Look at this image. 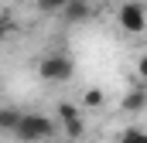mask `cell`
Listing matches in <instances>:
<instances>
[{
    "instance_id": "cell-1",
    "label": "cell",
    "mask_w": 147,
    "mask_h": 143,
    "mask_svg": "<svg viewBox=\"0 0 147 143\" xmlns=\"http://www.w3.org/2000/svg\"><path fill=\"white\" fill-rule=\"evenodd\" d=\"M55 130H58V123L55 119H48V116H41V112H24V119H21V126H17V140L21 143H45L55 136Z\"/></svg>"
},
{
    "instance_id": "cell-2",
    "label": "cell",
    "mask_w": 147,
    "mask_h": 143,
    "mask_svg": "<svg viewBox=\"0 0 147 143\" xmlns=\"http://www.w3.org/2000/svg\"><path fill=\"white\" fill-rule=\"evenodd\" d=\"M75 72V61L69 58V55H62V51H55V55H45L41 58V65H38V75L45 78V82H69Z\"/></svg>"
},
{
    "instance_id": "cell-3",
    "label": "cell",
    "mask_w": 147,
    "mask_h": 143,
    "mask_svg": "<svg viewBox=\"0 0 147 143\" xmlns=\"http://www.w3.org/2000/svg\"><path fill=\"white\" fill-rule=\"evenodd\" d=\"M116 21H120V27L127 31V34H140L147 27V10L137 3V0H127L120 10H116Z\"/></svg>"
},
{
    "instance_id": "cell-4",
    "label": "cell",
    "mask_w": 147,
    "mask_h": 143,
    "mask_svg": "<svg viewBox=\"0 0 147 143\" xmlns=\"http://www.w3.org/2000/svg\"><path fill=\"white\" fill-rule=\"evenodd\" d=\"M58 119H62V126H65V136L69 140H82V133H86V123H82V112L69 102H62L58 106Z\"/></svg>"
},
{
    "instance_id": "cell-5",
    "label": "cell",
    "mask_w": 147,
    "mask_h": 143,
    "mask_svg": "<svg viewBox=\"0 0 147 143\" xmlns=\"http://www.w3.org/2000/svg\"><path fill=\"white\" fill-rule=\"evenodd\" d=\"M89 14H92L89 0H69V3H65V10H62V17H65V21H72V24H79V21H86Z\"/></svg>"
},
{
    "instance_id": "cell-6",
    "label": "cell",
    "mask_w": 147,
    "mask_h": 143,
    "mask_svg": "<svg viewBox=\"0 0 147 143\" xmlns=\"http://www.w3.org/2000/svg\"><path fill=\"white\" fill-rule=\"evenodd\" d=\"M21 119H24V112H21V109H14V106H3V109H0V130H3V133H10V136H14V133H17V126H21Z\"/></svg>"
},
{
    "instance_id": "cell-7",
    "label": "cell",
    "mask_w": 147,
    "mask_h": 143,
    "mask_svg": "<svg viewBox=\"0 0 147 143\" xmlns=\"http://www.w3.org/2000/svg\"><path fill=\"white\" fill-rule=\"evenodd\" d=\"M144 106H147V92H144V89L127 92V99H123V109H127V112H140Z\"/></svg>"
},
{
    "instance_id": "cell-8",
    "label": "cell",
    "mask_w": 147,
    "mask_h": 143,
    "mask_svg": "<svg viewBox=\"0 0 147 143\" xmlns=\"http://www.w3.org/2000/svg\"><path fill=\"white\" fill-rule=\"evenodd\" d=\"M120 143H147V130H140V126H127V130L120 133Z\"/></svg>"
},
{
    "instance_id": "cell-9",
    "label": "cell",
    "mask_w": 147,
    "mask_h": 143,
    "mask_svg": "<svg viewBox=\"0 0 147 143\" xmlns=\"http://www.w3.org/2000/svg\"><path fill=\"white\" fill-rule=\"evenodd\" d=\"M103 102H106V96H103L99 89H86V92H82V106L86 109H99Z\"/></svg>"
},
{
    "instance_id": "cell-10",
    "label": "cell",
    "mask_w": 147,
    "mask_h": 143,
    "mask_svg": "<svg viewBox=\"0 0 147 143\" xmlns=\"http://www.w3.org/2000/svg\"><path fill=\"white\" fill-rule=\"evenodd\" d=\"M65 3H69V0H34L38 10H48V14H55V10L62 14V10H65Z\"/></svg>"
},
{
    "instance_id": "cell-11",
    "label": "cell",
    "mask_w": 147,
    "mask_h": 143,
    "mask_svg": "<svg viewBox=\"0 0 147 143\" xmlns=\"http://www.w3.org/2000/svg\"><path fill=\"white\" fill-rule=\"evenodd\" d=\"M137 75H140V78H144V82H147V55H144V58H140V61H137Z\"/></svg>"
}]
</instances>
